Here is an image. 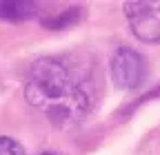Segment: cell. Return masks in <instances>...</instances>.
Wrapping results in <instances>:
<instances>
[{"label": "cell", "mask_w": 160, "mask_h": 155, "mask_svg": "<svg viewBox=\"0 0 160 155\" xmlns=\"http://www.w3.org/2000/svg\"><path fill=\"white\" fill-rule=\"evenodd\" d=\"M125 16L140 42L160 45V0H131L125 2Z\"/></svg>", "instance_id": "obj_2"}, {"label": "cell", "mask_w": 160, "mask_h": 155, "mask_svg": "<svg viewBox=\"0 0 160 155\" xmlns=\"http://www.w3.org/2000/svg\"><path fill=\"white\" fill-rule=\"evenodd\" d=\"M38 13L36 2H25V0H9V2H0V18L9 22H20L29 20Z\"/></svg>", "instance_id": "obj_4"}, {"label": "cell", "mask_w": 160, "mask_h": 155, "mask_svg": "<svg viewBox=\"0 0 160 155\" xmlns=\"http://www.w3.org/2000/svg\"><path fill=\"white\" fill-rule=\"evenodd\" d=\"M147 75V62L140 51L131 47H120L116 49L111 58V80L118 89L131 91L142 84Z\"/></svg>", "instance_id": "obj_3"}, {"label": "cell", "mask_w": 160, "mask_h": 155, "mask_svg": "<svg viewBox=\"0 0 160 155\" xmlns=\"http://www.w3.org/2000/svg\"><path fill=\"white\" fill-rule=\"evenodd\" d=\"M40 155H60V153H56V151H42Z\"/></svg>", "instance_id": "obj_7"}, {"label": "cell", "mask_w": 160, "mask_h": 155, "mask_svg": "<svg viewBox=\"0 0 160 155\" xmlns=\"http://www.w3.org/2000/svg\"><path fill=\"white\" fill-rule=\"evenodd\" d=\"M25 98L53 124L73 126L93 111L98 82L89 64L47 55L31 64Z\"/></svg>", "instance_id": "obj_1"}, {"label": "cell", "mask_w": 160, "mask_h": 155, "mask_svg": "<svg viewBox=\"0 0 160 155\" xmlns=\"http://www.w3.org/2000/svg\"><path fill=\"white\" fill-rule=\"evenodd\" d=\"M78 16H80V7H71L62 13H58L56 18L45 20V25H47V29H65V27H69L71 22L78 20Z\"/></svg>", "instance_id": "obj_5"}, {"label": "cell", "mask_w": 160, "mask_h": 155, "mask_svg": "<svg viewBox=\"0 0 160 155\" xmlns=\"http://www.w3.org/2000/svg\"><path fill=\"white\" fill-rule=\"evenodd\" d=\"M0 155H25V148L20 142H16L13 138L0 135Z\"/></svg>", "instance_id": "obj_6"}]
</instances>
